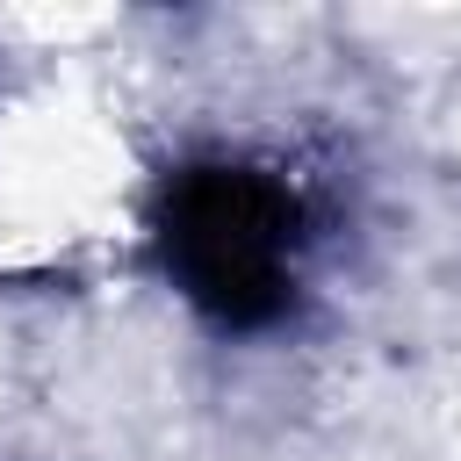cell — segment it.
I'll return each instance as SVG.
<instances>
[{
  "mask_svg": "<svg viewBox=\"0 0 461 461\" xmlns=\"http://www.w3.org/2000/svg\"><path fill=\"white\" fill-rule=\"evenodd\" d=\"M310 238H317L310 194L274 158L209 151L166 173L158 202L166 274L187 303H202L223 324H274L303 288Z\"/></svg>",
  "mask_w": 461,
  "mask_h": 461,
  "instance_id": "6da1fadb",
  "label": "cell"
}]
</instances>
